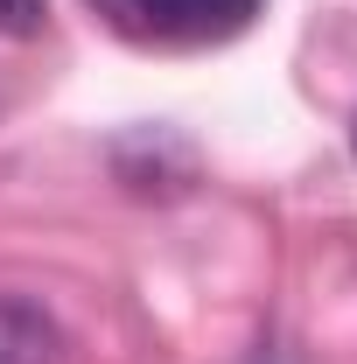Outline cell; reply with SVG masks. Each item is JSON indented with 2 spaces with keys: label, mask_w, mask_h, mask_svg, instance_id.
Listing matches in <instances>:
<instances>
[{
  "label": "cell",
  "mask_w": 357,
  "mask_h": 364,
  "mask_svg": "<svg viewBox=\"0 0 357 364\" xmlns=\"http://www.w3.org/2000/svg\"><path fill=\"white\" fill-rule=\"evenodd\" d=\"M49 28V0H0V36L7 43H36Z\"/></svg>",
  "instance_id": "3957f363"
},
{
  "label": "cell",
  "mask_w": 357,
  "mask_h": 364,
  "mask_svg": "<svg viewBox=\"0 0 357 364\" xmlns=\"http://www.w3.org/2000/svg\"><path fill=\"white\" fill-rule=\"evenodd\" d=\"M351 147H357V134H351Z\"/></svg>",
  "instance_id": "277c9868"
},
{
  "label": "cell",
  "mask_w": 357,
  "mask_h": 364,
  "mask_svg": "<svg viewBox=\"0 0 357 364\" xmlns=\"http://www.w3.org/2000/svg\"><path fill=\"white\" fill-rule=\"evenodd\" d=\"M105 28H119L127 43L147 49H203L231 43L267 0H85Z\"/></svg>",
  "instance_id": "6da1fadb"
},
{
  "label": "cell",
  "mask_w": 357,
  "mask_h": 364,
  "mask_svg": "<svg viewBox=\"0 0 357 364\" xmlns=\"http://www.w3.org/2000/svg\"><path fill=\"white\" fill-rule=\"evenodd\" d=\"M0 364H56V322L28 294H0Z\"/></svg>",
  "instance_id": "7a4b0ae2"
}]
</instances>
